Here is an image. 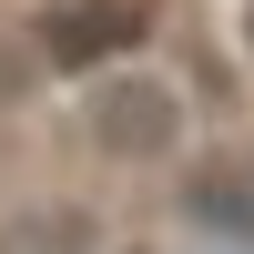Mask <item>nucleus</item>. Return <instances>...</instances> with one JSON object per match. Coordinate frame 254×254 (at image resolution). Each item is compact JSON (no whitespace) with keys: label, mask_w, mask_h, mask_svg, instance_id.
Returning a JSON list of instances; mask_svg holds the SVG:
<instances>
[{"label":"nucleus","mask_w":254,"mask_h":254,"mask_svg":"<svg viewBox=\"0 0 254 254\" xmlns=\"http://www.w3.org/2000/svg\"><path fill=\"white\" fill-rule=\"evenodd\" d=\"M81 142H92L112 173H163V163H183V142H193V102H183V81L153 71L142 51L92 61V71H81Z\"/></svg>","instance_id":"1"},{"label":"nucleus","mask_w":254,"mask_h":254,"mask_svg":"<svg viewBox=\"0 0 254 254\" xmlns=\"http://www.w3.org/2000/svg\"><path fill=\"white\" fill-rule=\"evenodd\" d=\"M142 20H153V0H51L41 10V61L51 71L122 61V51H142Z\"/></svg>","instance_id":"2"},{"label":"nucleus","mask_w":254,"mask_h":254,"mask_svg":"<svg viewBox=\"0 0 254 254\" xmlns=\"http://www.w3.org/2000/svg\"><path fill=\"white\" fill-rule=\"evenodd\" d=\"M193 224L224 244H254V153H224L214 173L193 183Z\"/></svg>","instance_id":"3"},{"label":"nucleus","mask_w":254,"mask_h":254,"mask_svg":"<svg viewBox=\"0 0 254 254\" xmlns=\"http://www.w3.org/2000/svg\"><path fill=\"white\" fill-rule=\"evenodd\" d=\"M234 41H244V61H254V0H244V10H234Z\"/></svg>","instance_id":"4"}]
</instances>
